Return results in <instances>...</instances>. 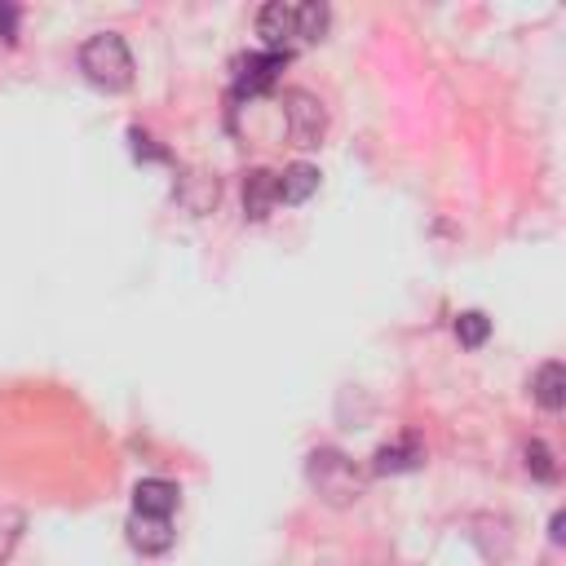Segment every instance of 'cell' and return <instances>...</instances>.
I'll use <instances>...</instances> for the list:
<instances>
[{"instance_id": "cell-1", "label": "cell", "mask_w": 566, "mask_h": 566, "mask_svg": "<svg viewBox=\"0 0 566 566\" xmlns=\"http://www.w3.org/2000/svg\"><path fill=\"white\" fill-rule=\"evenodd\" d=\"M80 71L88 84L106 88V93H124L133 84V53L124 44V35L115 31H97L80 44Z\"/></svg>"}, {"instance_id": "cell-2", "label": "cell", "mask_w": 566, "mask_h": 566, "mask_svg": "<svg viewBox=\"0 0 566 566\" xmlns=\"http://www.w3.org/2000/svg\"><path fill=\"white\" fill-rule=\"evenodd\" d=\"M305 478H310V486H314L332 509H345V504H354V500L363 495V473H358L354 460H349L345 451H336V447L310 451Z\"/></svg>"}, {"instance_id": "cell-3", "label": "cell", "mask_w": 566, "mask_h": 566, "mask_svg": "<svg viewBox=\"0 0 566 566\" xmlns=\"http://www.w3.org/2000/svg\"><path fill=\"white\" fill-rule=\"evenodd\" d=\"M283 133H287L292 146L314 150V146L323 142V133H327V111H323V102H318L314 93H305V88H287V93H283Z\"/></svg>"}, {"instance_id": "cell-4", "label": "cell", "mask_w": 566, "mask_h": 566, "mask_svg": "<svg viewBox=\"0 0 566 566\" xmlns=\"http://www.w3.org/2000/svg\"><path fill=\"white\" fill-rule=\"evenodd\" d=\"M256 35H261V44H265V53H292V49H301L296 44V18H292V4H283V0H270V4H261V13H256Z\"/></svg>"}, {"instance_id": "cell-5", "label": "cell", "mask_w": 566, "mask_h": 566, "mask_svg": "<svg viewBox=\"0 0 566 566\" xmlns=\"http://www.w3.org/2000/svg\"><path fill=\"white\" fill-rule=\"evenodd\" d=\"M172 195H177V203H181L190 217H208V212L217 208L221 186H217V177H212V172H203V168H186V172H177Z\"/></svg>"}, {"instance_id": "cell-6", "label": "cell", "mask_w": 566, "mask_h": 566, "mask_svg": "<svg viewBox=\"0 0 566 566\" xmlns=\"http://www.w3.org/2000/svg\"><path fill=\"white\" fill-rule=\"evenodd\" d=\"M283 53H248V57H239L234 62V88L239 93H248V97H256V93H265V88H274V80H279V71H283Z\"/></svg>"}, {"instance_id": "cell-7", "label": "cell", "mask_w": 566, "mask_h": 566, "mask_svg": "<svg viewBox=\"0 0 566 566\" xmlns=\"http://www.w3.org/2000/svg\"><path fill=\"white\" fill-rule=\"evenodd\" d=\"M274 208H279V172L252 168L243 177V212H248V221H265Z\"/></svg>"}, {"instance_id": "cell-8", "label": "cell", "mask_w": 566, "mask_h": 566, "mask_svg": "<svg viewBox=\"0 0 566 566\" xmlns=\"http://www.w3.org/2000/svg\"><path fill=\"white\" fill-rule=\"evenodd\" d=\"M420 464H424L420 438H416V433H402L398 442H385V447L376 451L371 473H411V469H420Z\"/></svg>"}, {"instance_id": "cell-9", "label": "cell", "mask_w": 566, "mask_h": 566, "mask_svg": "<svg viewBox=\"0 0 566 566\" xmlns=\"http://www.w3.org/2000/svg\"><path fill=\"white\" fill-rule=\"evenodd\" d=\"M128 544L137 553H168L172 548V522L150 517V513H133L128 517Z\"/></svg>"}, {"instance_id": "cell-10", "label": "cell", "mask_w": 566, "mask_h": 566, "mask_svg": "<svg viewBox=\"0 0 566 566\" xmlns=\"http://www.w3.org/2000/svg\"><path fill=\"white\" fill-rule=\"evenodd\" d=\"M531 398H535L544 411H562V407H566V367H562L557 358L535 367V376H531Z\"/></svg>"}, {"instance_id": "cell-11", "label": "cell", "mask_w": 566, "mask_h": 566, "mask_svg": "<svg viewBox=\"0 0 566 566\" xmlns=\"http://www.w3.org/2000/svg\"><path fill=\"white\" fill-rule=\"evenodd\" d=\"M177 509V486L168 478H142L133 486V513H150V517H168Z\"/></svg>"}, {"instance_id": "cell-12", "label": "cell", "mask_w": 566, "mask_h": 566, "mask_svg": "<svg viewBox=\"0 0 566 566\" xmlns=\"http://www.w3.org/2000/svg\"><path fill=\"white\" fill-rule=\"evenodd\" d=\"M318 190V168L314 164H287L279 172V203H305Z\"/></svg>"}, {"instance_id": "cell-13", "label": "cell", "mask_w": 566, "mask_h": 566, "mask_svg": "<svg viewBox=\"0 0 566 566\" xmlns=\"http://www.w3.org/2000/svg\"><path fill=\"white\" fill-rule=\"evenodd\" d=\"M292 18H296V44H318L327 35V22H332L327 4H318V0L292 4Z\"/></svg>"}, {"instance_id": "cell-14", "label": "cell", "mask_w": 566, "mask_h": 566, "mask_svg": "<svg viewBox=\"0 0 566 566\" xmlns=\"http://www.w3.org/2000/svg\"><path fill=\"white\" fill-rule=\"evenodd\" d=\"M486 336H491V318H486L482 310H464V314H455V340H460L464 349L486 345Z\"/></svg>"}, {"instance_id": "cell-15", "label": "cell", "mask_w": 566, "mask_h": 566, "mask_svg": "<svg viewBox=\"0 0 566 566\" xmlns=\"http://www.w3.org/2000/svg\"><path fill=\"white\" fill-rule=\"evenodd\" d=\"M526 473L531 478H539V482H553L557 478V464H553V451H548V442H531L526 447Z\"/></svg>"}, {"instance_id": "cell-16", "label": "cell", "mask_w": 566, "mask_h": 566, "mask_svg": "<svg viewBox=\"0 0 566 566\" xmlns=\"http://www.w3.org/2000/svg\"><path fill=\"white\" fill-rule=\"evenodd\" d=\"M22 526H27V517H22L18 509H0V566L9 562V553H13L18 535H22Z\"/></svg>"}, {"instance_id": "cell-17", "label": "cell", "mask_w": 566, "mask_h": 566, "mask_svg": "<svg viewBox=\"0 0 566 566\" xmlns=\"http://www.w3.org/2000/svg\"><path fill=\"white\" fill-rule=\"evenodd\" d=\"M128 142H133V155H137V159H150V164H164V159H168V150H159L142 128H128Z\"/></svg>"}, {"instance_id": "cell-18", "label": "cell", "mask_w": 566, "mask_h": 566, "mask_svg": "<svg viewBox=\"0 0 566 566\" xmlns=\"http://www.w3.org/2000/svg\"><path fill=\"white\" fill-rule=\"evenodd\" d=\"M0 35L4 40L18 35V4H0Z\"/></svg>"}, {"instance_id": "cell-19", "label": "cell", "mask_w": 566, "mask_h": 566, "mask_svg": "<svg viewBox=\"0 0 566 566\" xmlns=\"http://www.w3.org/2000/svg\"><path fill=\"white\" fill-rule=\"evenodd\" d=\"M562 526H566V517H562V513H553V544H562Z\"/></svg>"}]
</instances>
